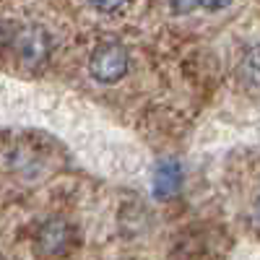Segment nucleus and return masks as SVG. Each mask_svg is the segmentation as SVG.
Here are the masks:
<instances>
[{
	"label": "nucleus",
	"mask_w": 260,
	"mask_h": 260,
	"mask_svg": "<svg viewBox=\"0 0 260 260\" xmlns=\"http://www.w3.org/2000/svg\"><path fill=\"white\" fill-rule=\"evenodd\" d=\"M11 47H13V52L18 55V60L24 62L26 68H39V65L47 62L52 42H50V34L42 26L29 24V26L13 29Z\"/></svg>",
	"instance_id": "1"
},
{
	"label": "nucleus",
	"mask_w": 260,
	"mask_h": 260,
	"mask_svg": "<svg viewBox=\"0 0 260 260\" xmlns=\"http://www.w3.org/2000/svg\"><path fill=\"white\" fill-rule=\"evenodd\" d=\"M130 65V55L120 42H104L91 52L89 71L99 83H117Z\"/></svg>",
	"instance_id": "2"
},
{
	"label": "nucleus",
	"mask_w": 260,
	"mask_h": 260,
	"mask_svg": "<svg viewBox=\"0 0 260 260\" xmlns=\"http://www.w3.org/2000/svg\"><path fill=\"white\" fill-rule=\"evenodd\" d=\"M37 245L39 250L55 257V255H62V252H68V247L73 245V229L68 221H62V219H50L42 224L39 234H37Z\"/></svg>",
	"instance_id": "3"
},
{
	"label": "nucleus",
	"mask_w": 260,
	"mask_h": 260,
	"mask_svg": "<svg viewBox=\"0 0 260 260\" xmlns=\"http://www.w3.org/2000/svg\"><path fill=\"white\" fill-rule=\"evenodd\" d=\"M180 185H182V167L177 161H172V159L161 161L154 172V195L161 198V201H167L180 190Z\"/></svg>",
	"instance_id": "4"
},
{
	"label": "nucleus",
	"mask_w": 260,
	"mask_h": 260,
	"mask_svg": "<svg viewBox=\"0 0 260 260\" xmlns=\"http://www.w3.org/2000/svg\"><path fill=\"white\" fill-rule=\"evenodd\" d=\"M127 0H89V6L96 8L99 13H115L117 8H122Z\"/></svg>",
	"instance_id": "5"
},
{
	"label": "nucleus",
	"mask_w": 260,
	"mask_h": 260,
	"mask_svg": "<svg viewBox=\"0 0 260 260\" xmlns=\"http://www.w3.org/2000/svg\"><path fill=\"white\" fill-rule=\"evenodd\" d=\"M245 71H247V76H250V86L255 89L257 86V50L252 47L250 52H247V62H245Z\"/></svg>",
	"instance_id": "6"
},
{
	"label": "nucleus",
	"mask_w": 260,
	"mask_h": 260,
	"mask_svg": "<svg viewBox=\"0 0 260 260\" xmlns=\"http://www.w3.org/2000/svg\"><path fill=\"white\" fill-rule=\"evenodd\" d=\"M169 6H172V11H175V13L185 16V13H192L195 11L198 0H169Z\"/></svg>",
	"instance_id": "7"
},
{
	"label": "nucleus",
	"mask_w": 260,
	"mask_h": 260,
	"mask_svg": "<svg viewBox=\"0 0 260 260\" xmlns=\"http://www.w3.org/2000/svg\"><path fill=\"white\" fill-rule=\"evenodd\" d=\"M198 6H203L206 11H224L232 6V0H198Z\"/></svg>",
	"instance_id": "8"
}]
</instances>
